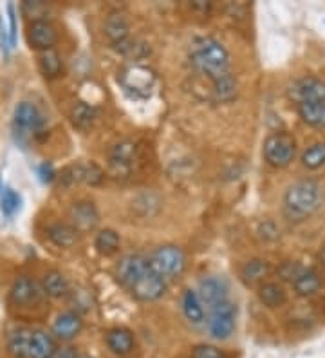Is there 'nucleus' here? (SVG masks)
Segmentation results:
<instances>
[{
	"instance_id": "obj_35",
	"label": "nucleus",
	"mask_w": 325,
	"mask_h": 358,
	"mask_svg": "<svg viewBox=\"0 0 325 358\" xmlns=\"http://www.w3.org/2000/svg\"><path fill=\"white\" fill-rule=\"evenodd\" d=\"M8 22H9V49H13L17 45V11H15V4L9 2L8 4Z\"/></svg>"
},
{
	"instance_id": "obj_24",
	"label": "nucleus",
	"mask_w": 325,
	"mask_h": 358,
	"mask_svg": "<svg viewBox=\"0 0 325 358\" xmlns=\"http://www.w3.org/2000/svg\"><path fill=\"white\" fill-rule=\"evenodd\" d=\"M182 311L190 322L201 324L204 320V308L201 302L199 295L194 289H187L182 295Z\"/></svg>"
},
{
	"instance_id": "obj_20",
	"label": "nucleus",
	"mask_w": 325,
	"mask_h": 358,
	"mask_svg": "<svg viewBox=\"0 0 325 358\" xmlns=\"http://www.w3.org/2000/svg\"><path fill=\"white\" fill-rule=\"evenodd\" d=\"M303 123L309 127L325 129V101H312V103L296 105Z\"/></svg>"
},
{
	"instance_id": "obj_19",
	"label": "nucleus",
	"mask_w": 325,
	"mask_h": 358,
	"mask_svg": "<svg viewBox=\"0 0 325 358\" xmlns=\"http://www.w3.org/2000/svg\"><path fill=\"white\" fill-rule=\"evenodd\" d=\"M105 35L114 45L122 44L129 38V22L122 13H110L105 20Z\"/></svg>"
},
{
	"instance_id": "obj_39",
	"label": "nucleus",
	"mask_w": 325,
	"mask_h": 358,
	"mask_svg": "<svg viewBox=\"0 0 325 358\" xmlns=\"http://www.w3.org/2000/svg\"><path fill=\"white\" fill-rule=\"evenodd\" d=\"M320 262L325 266V246L322 248V252H320Z\"/></svg>"
},
{
	"instance_id": "obj_21",
	"label": "nucleus",
	"mask_w": 325,
	"mask_h": 358,
	"mask_svg": "<svg viewBox=\"0 0 325 358\" xmlns=\"http://www.w3.org/2000/svg\"><path fill=\"white\" fill-rule=\"evenodd\" d=\"M78 234L80 231L76 228L64 223H57L48 228V237L60 248H71V246L76 245Z\"/></svg>"
},
{
	"instance_id": "obj_6",
	"label": "nucleus",
	"mask_w": 325,
	"mask_h": 358,
	"mask_svg": "<svg viewBox=\"0 0 325 358\" xmlns=\"http://www.w3.org/2000/svg\"><path fill=\"white\" fill-rule=\"evenodd\" d=\"M120 83L127 94L143 100L150 96L152 89L156 85V73L150 67L132 64L120 73Z\"/></svg>"
},
{
	"instance_id": "obj_14",
	"label": "nucleus",
	"mask_w": 325,
	"mask_h": 358,
	"mask_svg": "<svg viewBox=\"0 0 325 358\" xmlns=\"http://www.w3.org/2000/svg\"><path fill=\"white\" fill-rule=\"evenodd\" d=\"M40 288L38 284L27 275H20L15 279L13 286H11V301L17 306H26L31 302H36L40 299Z\"/></svg>"
},
{
	"instance_id": "obj_27",
	"label": "nucleus",
	"mask_w": 325,
	"mask_h": 358,
	"mask_svg": "<svg viewBox=\"0 0 325 358\" xmlns=\"http://www.w3.org/2000/svg\"><path fill=\"white\" fill-rule=\"evenodd\" d=\"M269 270H271V268H269V262L262 261V259H253V261L244 264L240 275H243L244 282L246 284H257L269 275Z\"/></svg>"
},
{
	"instance_id": "obj_31",
	"label": "nucleus",
	"mask_w": 325,
	"mask_h": 358,
	"mask_svg": "<svg viewBox=\"0 0 325 358\" xmlns=\"http://www.w3.org/2000/svg\"><path fill=\"white\" fill-rule=\"evenodd\" d=\"M96 118V110L91 105L87 103H76L71 110V120L78 129H89Z\"/></svg>"
},
{
	"instance_id": "obj_29",
	"label": "nucleus",
	"mask_w": 325,
	"mask_h": 358,
	"mask_svg": "<svg viewBox=\"0 0 325 358\" xmlns=\"http://www.w3.org/2000/svg\"><path fill=\"white\" fill-rule=\"evenodd\" d=\"M302 165L309 171H317L325 165V141L324 143H315L305 152L302 154Z\"/></svg>"
},
{
	"instance_id": "obj_12",
	"label": "nucleus",
	"mask_w": 325,
	"mask_h": 358,
	"mask_svg": "<svg viewBox=\"0 0 325 358\" xmlns=\"http://www.w3.org/2000/svg\"><path fill=\"white\" fill-rule=\"evenodd\" d=\"M71 219H73V227L78 231H89L96 228L100 221V214L96 210L94 203L91 201H78L74 203L71 208Z\"/></svg>"
},
{
	"instance_id": "obj_38",
	"label": "nucleus",
	"mask_w": 325,
	"mask_h": 358,
	"mask_svg": "<svg viewBox=\"0 0 325 358\" xmlns=\"http://www.w3.org/2000/svg\"><path fill=\"white\" fill-rule=\"evenodd\" d=\"M52 358H78V353L71 345H64V348H57Z\"/></svg>"
},
{
	"instance_id": "obj_5",
	"label": "nucleus",
	"mask_w": 325,
	"mask_h": 358,
	"mask_svg": "<svg viewBox=\"0 0 325 358\" xmlns=\"http://www.w3.org/2000/svg\"><path fill=\"white\" fill-rule=\"evenodd\" d=\"M296 140L289 132H273L264 141V159L275 169H284L295 159Z\"/></svg>"
},
{
	"instance_id": "obj_30",
	"label": "nucleus",
	"mask_w": 325,
	"mask_h": 358,
	"mask_svg": "<svg viewBox=\"0 0 325 358\" xmlns=\"http://www.w3.org/2000/svg\"><path fill=\"white\" fill-rule=\"evenodd\" d=\"M213 92H215V98L219 101H231L235 96H237V82L235 78L230 75L222 76L221 80H217L213 83Z\"/></svg>"
},
{
	"instance_id": "obj_33",
	"label": "nucleus",
	"mask_w": 325,
	"mask_h": 358,
	"mask_svg": "<svg viewBox=\"0 0 325 358\" xmlns=\"http://www.w3.org/2000/svg\"><path fill=\"white\" fill-rule=\"evenodd\" d=\"M192 358H228L226 357L224 351H221L215 345L210 344H199L195 345L194 350H192Z\"/></svg>"
},
{
	"instance_id": "obj_26",
	"label": "nucleus",
	"mask_w": 325,
	"mask_h": 358,
	"mask_svg": "<svg viewBox=\"0 0 325 358\" xmlns=\"http://www.w3.org/2000/svg\"><path fill=\"white\" fill-rule=\"evenodd\" d=\"M136 157V145L132 141H122L117 143L110 154V165L117 169H125L129 171L130 163L134 162Z\"/></svg>"
},
{
	"instance_id": "obj_32",
	"label": "nucleus",
	"mask_w": 325,
	"mask_h": 358,
	"mask_svg": "<svg viewBox=\"0 0 325 358\" xmlns=\"http://www.w3.org/2000/svg\"><path fill=\"white\" fill-rule=\"evenodd\" d=\"M18 208H20V196L15 190H11V188H6L4 192H2V199H0L2 214L8 215V217H13L18 212Z\"/></svg>"
},
{
	"instance_id": "obj_11",
	"label": "nucleus",
	"mask_w": 325,
	"mask_h": 358,
	"mask_svg": "<svg viewBox=\"0 0 325 358\" xmlns=\"http://www.w3.org/2000/svg\"><path fill=\"white\" fill-rule=\"evenodd\" d=\"M197 295H199L201 302L208 306L210 311L212 308L219 306V304L228 301V286L219 277H208V279L201 280L199 293Z\"/></svg>"
},
{
	"instance_id": "obj_7",
	"label": "nucleus",
	"mask_w": 325,
	"mask_h": 358,
	"mask_svg": "<svg viewBox=\"0 0 325 358\" xmlns=\"http://www.w3.org/2000/svg\"><path fill=\"white\" fill-rule=\"evenodd\" d=\"M13 125L15 131L20 136H33L43 131L45 118H43V114L40 113L36 105L29 103V101H22L15 107Z\"/></svg>"
},
{
	"instance_id": "obj_9",
	"label": "nucleus",
	"mask_w": 325,
	"mask_h": 358,
	"mask_svg": "<svg viewBox=\"0 0 325 358\" xmlns=\"http://www.w3.org/2000/svg\"><path fill=\"white\" fill-rule=\"evenodd\" d=\"M289 98L296 105L312 103V101H325V82L315 76L296 80L289 87Z\"/></svg>"
},
{
	"instance_id": "obj_1",
	"label": "nucleus",
	"mask_w": 325,
	"mask_h": 358,
	"mask_svg": "<svg viewBox=\"0 0 325 358\" xmlns=\"http://www.w3.org/2000/svg\"><path fill=\"white\" fill-rule=\"evenodd\" d=\"M116 275L138 301H156L166 289L165 279H161L150 268L148 259L139 254L125 255L117 264Z\"/></svg>"
},
{
	"instance_id": "obj_3",
	"label": "nucleus",
	"mask_w": 325,
	"mask_h": 358,
	"mask_svg": "<svg viewBox=\"0 0 325 358\" xmlns=\"http://www.w3.org/2000/svg\"><path fill=\"white\" fill-rule=\"evenodd\" d=\"M322 185L317 179H300L287 188L284 196V212L291 221H302L320 208Z\"/></svg>"
},
{
	"instance_id": "obj_25",
	"label": "nucleus",
	"mask_w": 325,
	"mask_h": 358,
	"mask_svg": "<svg viewBox=\"0 0 325 358\" xmlns=\"http://www.w3.org/2000/svg\"><path fill=\"white\" fill-rule=\"evenodd\" d=\"M40 71L45 78H57L62 75V69H64V64H62V57L58 55V51L55 49H49V51L40 52Z\"/></svg>"
},
{
	"instance_id": "obj_28",
	"label": "nucleus",
	"mask_w": 325,
	"mask_h": 358,
	"mask_svg": "<svg viewBox=\"0 0 325 358\" xmlns=\"http://www.w3.org/2000/svg\"><path fill=\"white\" fill-rule=\"evenodd\" d=\"M96 250L100 252L101 255H113L120 250V236L116 231L107 228V230H101L94 241Z\"/></svg>"
},
{
	"instance_id": "obj_40",
	"label": "nucleus",
	"mask_w": 325,
	"mask_h": 358,
	"mask_svg": "<svg viewBox=\"0 0 325 358\" xmlns=\"http://www.w3.org/2000/svg\"><path fill=\"white\" fill-rule=\"evenodd\" d=\"M85 358H91V357H85Z\"/></svg>"
},
{
	"instance_id": "obj_34",
	"label": "nucleus",
	"mask_w": 325,
	"mask_h": 358,
	"mask_svg": "<svg viewBox=\"0 0 325 358\" xmlns=\"http://www.w3.org/2000/svg\"><path fill=\"white\" fill-rule=\"evenodd\" d=\"M302 270L303 268L300 266L298 262L286 261V262H282V266L278 268V277H280L282 280H289V282H293Z\"/></svg>"
},
{
	"instance_id": "obj_2",
	"label": "nucleus",
	"mask_w": 325,
	"mask_h": 358,
	"mask_svg": "<svg viewBox=\"0 0 325 358\" xmlns=\"http://www.w3.org/2000/svg\"><path fill=\"white\" fill-rule=\"evenodd\" d=\"M192 66L213 83L230 75V55L221 42L213 38L195 40L190 52Z\"/></svg>"
},
{
	"instance_id": "obj_16",
	"label": "nucleus",
	"mask_w": 325,
	"mask_h": 358,
	"mask_svg": "<svg viewBox=\"0 0 325 358\" xmlns=\"http://www.w3.org/2000/svg\"><path fill=\"white\" fill-rule=\"evenodd\" d=\"M107 345L108 350L120 357L129 355L134 350V335L127 328H113L107 333Z\"/></svg>"
},
{
	"instance_id": "obj_17",
	"label": "nucleus",
	"mask_w": 325,
	"mask_h": 358,
	"mask_svg": "<svg viewBox=\"0 0 325 358\" xmlns=\"http://www.w3.org/2000/svg\"><path fill=\"white\" fill-rule=\"evenodd\" d=\"M42 289L45 295L52 299H62L65 295H69V282L65 279V275L58 270L48 271L42 279Z\"/></svg>"
},
{
	"instance_id": "obj_4",
	"label": "nucleus",
	"mask_w": 325,
	"mask_h": 358,
	"mask_svg": "<svg viewBox=\"0 0 325 358\" xmlns=\"http://www.w3.org/2000/svg\"><path fill=\"white\" fill-rule=\"evenodd\" d=\"M148 264L161 279H175L185 271L187 257L179 246L166 245L152 252V255L148 257Z\"/></svg>"
},
{
	"instance_id": "obj_8",
	"label": "nucleus",
	"mask_w": 325,
	"mask_h": 358,
	"mask_svg": "<svg viewBox=\"0 0 325 358\" xmlns=\"http://www.w3.org/2000/svg\"><path fill=\"white\" fill-rule=\"evenodd\" d=\"M235 319H237V308L230 301L212 308L210 310L208 329L213 338H219V341L228 338L235 331Z\"/></svg>"
},
{
	"instance_id": "obj_23",
	"label": "nucleus",
	"mask_w": 325,
	"mask_h": 358,
	"mask_svg": "<svg viewBox=\"0 0 325 358\" xmlns=\"http://www.w3.org/2000/svg\"><path fill=\"white\" fill-rule=\"evenodd\" d=\"M259 299L260 302L268 308H280L286 304L287 297L286 292L280 284L277 282H266L259 288Z\"/></svg>"
},
{
	"instance_id": "obj_13",
	"label": "nucleus",
	"mask_w": 325,
	"mask_h": 358,
	"mask_svg": "<svg viewBox=\"0 0 325 358\" xmlns=\"http://www.w3.org/2000/svg\"><path fill=\"white\" fill-rule=\"evenodd\" d=\"M83 328V320L76 311H65L57 319L52 326V335L57 336L58 341L69 342L74 336L78 335Z\"/></svg>"
},
{
	"instance_id": "obj_10",
	"label": "nucleus",
	"mask_w": 325,
	"mask_h": 358,
	"mask_svg": "<svg viewBox=\"0 0 325 358\" xmlns=\"http://www.w3.org/2000/svg\"><path fill=\"white\" fill-rule=\"evenodd\" d=\"M27 38H29L31 48L36 49V51L43 52L49 51V49H55V44L58 40V33L55 29L49 20H35V22L29 24V29H27Z\"/></svg>"
},
{
	"instance_id": "obj_15",
	"label": "nucleus",
	"mask_w": 325,
	"mask_h": 358,
	"mask_svg": "<svg viewBox=\"0 0 325 358\" xmlns=\"http://www.w3.org/2000/svg\"><path fill=\"white\" fill-rule=\"evenodd\" d=\"M55 351H57V342L52 335L42 329H35L31 335L29 358H52Z\"/></svg>"
},
{
	"instance_id": "obj_37",
	"label": "nucleus",
	"mask_w": 325,
	"mask_h": 358,
	"mask_svg": "<svg viewBox=\"0 0 325 358\" xmlns=\"http://www.w3.org/2000/svg\"><path fill=\"white\" fill-rule=\"evenodd\" d=\"M36 172H38V178L42 179L43 183H49V181H52L55 179V169H52L51 163H42V165H38V169H36Z\"/></svg>"
},
{
	"instance_id": "obj_36",
	"label": "nucleus",
	"mask_w": 325,
	"mask_h": 358,
	"mask_svg": "<svg viewBox=\"0 0 325 358\" xmlns=\"http://www.w3.org/2000/svg\"><path fill=\"white\" fill-rule=\"evenodd\" d=\"M45 9L48 8H45L42 2H29V0L24 2V6H22V11H24L27 17L33 18V22H35V20H43L42 13L45 11Z\"/></svg>"
},
{
	"instance_id": "obj_22",
	"label": "nucleus",
	"mask_w": 325,
	"mask_h": 358,
	"mask_svg": "<svg viewBox=\"0 0 325 358\" xmlns=\"http://www.w3.org/2000/svg\"><path fill=\"white\" fill-rule=\"evenodd\" d=\"M31 335H33V329L27 328H20L11 333L8 341L9 353L13 355L15 358H29Z\"/></svg>"
},
{
	"instance_id": "obj_18",
	"label": "nucleus",
	"mask_w": 325,
	"mask_h": 358,
	"mask_svg": "<svg viewBox=\"0 0 325 358\" xmlns=\"http://www.w3.org/2000/svg\"><path fill=\"white\" fill-rule=\"evenodd\" d=\"M291 284H293L296 295H300V297H311V295H315L320 289L322 280L317 271L311 270V268H308V270L303 268L298 273V277Z\"/></svg>"
}]
</instances>
